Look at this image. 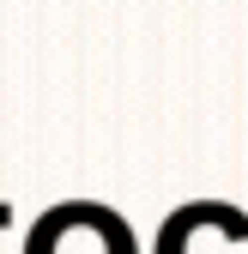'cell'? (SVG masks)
<instances>
[{
	"label": "cell",
	"instance_id": "cell-1",
	"mask_svg": "<svg viewBox=\"0 0 248 254\" xmlns=\"http://www.w3.org/2000/svg\"><path fill=\"white\" fill-rule=\"evenodd\" d=\"M24 254H139L133 230L121 224V212L97 200H61L30 224Z\"/></svg>",
	"mask_w": 248,
	"mask_h": 254
},
{
	"label": "cell",
	"instance_id": "cell-2",
	"mask_svg": "<svg viewBox=\"0 0 248 254\" xmlns=\"http://www.w3.org/2000/svg\"><path fill=\"white\" fill-rule=\"evenodd\" d=\"M0 224H6V206H0Z\"/></svg>",
	"mask_w": 248,
	"mask_h": 254
}]
</instances>
